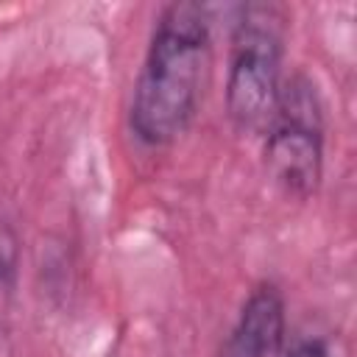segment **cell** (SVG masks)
<instances>
[{"instance_id":"obj_1","label":"cell","mask_w":357,"mask_h":357,"mask_svg":"<svg viewBox=\"0 0 357 357\" xmlns=\"http://www.w3.org/2000/svg\"><path fill=\"white\" fill-rule=\"evenodd\" d=\"M206 61L209 8L195 0L165 6L151 31L128 106V128L142 145H170L190 128L201 103Z\"/></svg>"},{"instance_id":"obj_2","label":"cell","mask_w":357,"mask_h":357,"mask_svg":"<svg viewBox=\"0 0 357 357\" xmlns=\"http://www.w3.org/2000/svg\"><path fill=\"white\" fill-rule=\"evenodd\" d=\"M284 8L276 3H245L231 28L226 114L240 134L265 131L279 89L284 56Z\"/></svg>"},{"instance_id":"obj_3","label":"cell","mask_w":357,"mask_h":357,"mask_svg":"<svg viewBox=\"0 0 357 357\" xmlns=\"http://www.w3.org/2000/svg\"><path fill=\"white\" fill-rule=\"evenodd\" d=\"M265 134L271 181L298 201L315 195L324 176V103L310 75L296 73L282 81Z\"/></svg>"},{"instance_id":"obj_4","label":"cell","mask_w":357,"mask_h":357,"mask_svg":"<svg viewBox=\"0 0 357 357\" xmlns=\"http://www.w3.org/2000/svg\"><path fill=\"white\" fill-rule=\"evenodd\" d=\"M284 340V296L273 282H259L240 307L218 357H273Z\"/></svg>"},{"instance_id":"obj_5","label":"cell","mask_w":357,"mask_h":357,"mask_svg":"<svg viewBox=\"0 0 357 357\" xmlns=\"http://www.w3.org/2000/svg\"><path fill=\"white\" fill-rule=\"evenodd\" d=\"M287 357H329V349H326L324 340L307 337V340H298V343L287 351Z\"/></svg>"}]
</instances>
